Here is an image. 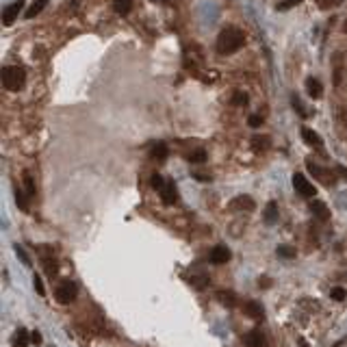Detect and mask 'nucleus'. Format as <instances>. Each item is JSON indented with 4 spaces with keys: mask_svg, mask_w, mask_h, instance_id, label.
Segmentation results:
<instances>
[{
    "mask_svg": "<svg viewBox=\"0 0 347 347\" xmlns=\"http://www.w3.org/2000/svg\"><path fill=\"white\" fill-rule=\"evenodd\" d=\"M243 44H245L243 31H239L235 26H228V28H224L217 37V52L219 55H232V52H237Z\"/></svg>",
    "mask_w": 347,
    "mask_h": 347,
    "instance_id": "nucleus-1",
    "label": "nucleus"
},
{
    "mask_svg": "<svg viewBox=\"0 0 347 347\" xmlns=\"http://www.w3.org/2000/svg\"><path fill=\"white\" fill-rule=\"evenodd\" d=\"M26 83V72L20 65H7L2 70V85L7 91H20Z\"/></svg>",
    "mask_w": 347,
    "mask_h": 347,
    "instance_id": "nucleus-2",
    "label": "nucleus"
},
{
    "mask_svg": "<svg viewBox=\"0 0 347 347\" xmlns=\"http://www.w3.org/2000/svg\"><path fill=\"white\" fill-rule=\"evenodd\" d=\"M76 295H79V284L72 282V280H63V282L57 286V291H55V297H57L59 304H70V302H74Z\"/></svg>",
    "mask_w": 347,
    "mask_h": 347,
    "instance_id": "nucleus-3",
    "label": "nucleus"
},
{
    "mask_svg": "<svg viewBox=\"0 0 347 347\" xmlns=\"http://www.w3.org/2000/svg\"><path fill=\"white\" fill-rule=\"evenodd\" d=\"M293 187H295L297 193L304 195V197H313L317 193L315 187H313V182H310L304 174H293Z\"/></svg>",
    "mask_w": 347,
    "mask_h": 347,
    "instance_id": "nucleus-4",
    "label": "nucleus"
},
{
    "mask_svg": "<svg viewBox=\"0 0 347 347\" xmlns=\"http://www.w3.org/2000/svg\"><path fill=\"white\" fill-rule=\"evenodd\" d=\"M22 9H24V0H15V2H11L9 7H4V11H2V22H4V26H11V24L15 22V17L20 15Z\"/></svg>",
    "mask_w": 347,
    "mask_h": 347,
    "instance_id": "nucleus-5",
    "label": "nucleus"
},
{
    "mask_svg": "<svg viewBox=\"0 0 347 347\" xmlns=\"http://www.w3.org/2000/svg\"><path fill=\"white\" fill-rule=\"evenodd\" d=\"M230 208L232 211H245V213H252L256 204H254V200L250 195H237L235 200L230 202Z\"/></svg>",
    "mask_w": 347,
    "mask_h": 347,
    "instance_id": "nucleus-6",
    "label": "nucleus"
},
{
    "mask_svg": "<svg viewBox=\"0 0 347 347\" xmlns=\"http://www.w3.org/2000/svg\"><path fill=\"white\" fill-rule=\"evenodd\" d=\"M230 256L232 254H230V250L226 248V245H215L208 259H211V262H215V265H226V262L230 260Z\"/></svg>",
    "mask_w": 347,
    "mask_h": 347,
    "instance_id": "nucleus-7",
    "label": "nucleus"
},
{
    "mask_svg": "<svg viewBox=\"0 0 347 347\" xmlns=\"http://www.w3.org/2000/svg\"><path fill=\"white\" fill-rule=\"evenodd\" d=\"M161 200H163L165 204H176V202H178V189H176V184H174L172 180H167L165 187L161 189Z\"/></svg>",
    "mask_w": 347,
    "mask_h": 347,
    "instance_id": "nucleus-8",
    "label": "nucleus"
},
{
    "mask_svg": "<svg viewBox=\"0 0 347 347\" xmlns=\"http://www.w3.org/2000/svg\"><path fill=\"white\" fill-rule=\"evenodd\" d=\"M306 167H308V172L313 174L315 178H319V180L324 182V184H334V176H332V174H330V176H328V172H326V170H321V167L317 165V163H313V161H308Z\"/></svg>",
    "mask_w": 347,
    "mask_h": 347,
    "instance_id": "nucleus-9",
    "label": "nucleus"
},
{
    "mask_svg": "<svg viewBox=\"0 0 347 347\" xmlns=\"http://www.w3.org/2000/svg\"><path fill=\"white\" fill-rule=\"evenodd\" d=\"M310 213H313L319 221H328V219H330V208H328L324 202H319V200L310 202Z\"/></svg>",
    "mask_w": 347,
    "mask_h": 347,
    "instance_id": "nucleus-10",
    "label": "nucleus"
},
{
    "mask_svg": "<svg viewBox=\"0 0 347 347\" xmlns=\"http://www.w3.org/2000/svg\"><path fill=\"white\" fill-rule=\"evenodd\" d=\"M302 137H304V141H306L310 148H315V150H321V148H324V141H321V137L317 135L315 130L302 128Z\"/></svg>",
    "mask_w": 347,
    "mask_h": 347,
    "instance_id": "nucleus-11",
    "label": "nucleus"
},
{
    "mask_svg": "<svg viewBox=\"0 0 347 347\" xmlns=\"http://www.w3.org/2000/svg\"><path fill=\"white\" fill-rule=\"evenodd\" d=\"M243 313L248 317H252V319H262V306L254 300H248L243 304Z\"/></svg>",
    "mask_w": 347,
    "mask_h": 347,
    "instance_id": "nucleus-12",
    "label": "nucleus"
},
{
    "mask_svg": "<svg viewBox=\"0 0 347 347\" xmlns=\"http://www.w3.org/2000/svg\"><path fill=\"white\" fill-rule=\"evenodd\" d=\"M245 345L248 347H265V334L260 330H252L245 337Z\"/></svg>",
    "mask_w": 347,
    "mask_h": 347,
    "instance_id": "nucleus-13",
    "label": "nucleus"
},
{
    "mask_svg": "<svg viewBox=\"0 0 347 347\" xmlns=\"http://www.w3.org/2000/svg\"><path fill=\"white\" fill-rule=\"evenodd\" d=\"M306 91H308L310 98L319 100L321 95H324V87H321V83L317 81V79H308V81H306Z\"/></svg>",
    "mask_w": 347,
    "mask_h": 347,
    "instance_id": "nucleus-14",
    "label": "nucleus"
},
{
    "mask_svg": "<svg viewBox=\"0 0 347 347\" xmlns=\"http://www.w3.org/2000/svg\"><path fill=\"white\" fill-rule=\"evenodd\" d=\"M31 343V334H28L24 328H17L15 337H13V347H26Z\"/></svg>",
    "mask_w": 347,
    "mask_h": 347,
    "instance_id": "nucleus-15",
    "label": "nucleus"
},
{
    "mask_svg": "<svg viewBox=\"0 0 347 347\" xmlns=\"http://www.w3.org/2000/svg\"><path fill=\"white\" fill-rule=\"evenodd\" d=\"M217 300L224 306H237V295L232 291H217Z\"/></svg>",
    "mask_w": 347,
    "mask_h": 347,
    "instance_id": "nucleus-16",
    "label": "nucleus"
},
{
    "mask_svg": "<svg viewBox=\"0 0 347 347\" xmlns=\"http://www.w3.org/2000/svg\"><path fill=\"white\" fill-rule=\"evenodd\" d=\"M46 4H48V0H35L31 7H28V11H26V17H28V20H33L35 15H39L41 11L46 9Z\"/></svg>",
    "mask_w": 347,
    "mask_h": 347,
    "instance_id": "nucleus-17",
    "label": "nucleus"
},
{
    "mask_svg": "<svg viewBox=\"0 0 347 347\" xmlns=\"http://www.w3.org/2000/svg\"><path fill=\"white\" fill-rule=\"evenodd\" d=\"M24 189H26L28 197H35V193H37V187H35V180H33L31 172H24Z\"/></svg>",
    "mask_w": 347,
    "mask_h": 347,
    "instance_id": "nucleus-18",
    "label": "nucleus"
},
{
    "mask_svg": "<svg viewBox=\"0 0 347 347\" xmlns=\"http://www.w3.org/2000/svg\"><path fill=\"white\" fill-rule=\"evenodd\" d=\"M276 219H278V204L276 202H269L265 206V221L267 224H273Z\"/></svg>",
    "mask_w": 347,
    "mask_h": 347,
    "instance_id": "nucleus-19",
    "label": "nucleus"
},
{
    "mask_svg": "<svg viewBox=\"0 0 347 347\" xmlns=\"http://www.w3.org/2000/svg\"><path fill=\"white\" fill-rule=\"evenodd\" d=\"M113 9L117 11V13H130V9H133V0H113Z\"/></svg>",
    "mask_w": 347,
    "mask_h": 347,
    "instance_id": "nucleus-20",
    "label": "nucleus"
},
{
    "mask_svg": "<svg viewBox=\"0 0 347 347\" xmlns=\"http://www.w3.org/2000/svg\"><path fill=\"white\" fill-rule=\"evenodd\" d=\"M150 154H152V159L163 161V159H167V146H165V143H157V146H152Z\"/></svg>",
    "mask_w": 347,
    "mask_h": 347,
    "instance_id": "nucleus-21",
    "label": "nucleus"
},
{
    "mask_svg": "<svg viewBox=\"0 0 347 347\" xmlns=\"http://www.w3.org/2000/svg\"><path fill=\"white\" fill-rule=\"evenodd\" d=\"M26 197H28V195L24 193L22 189H17V187H15V204L20 206L22 211H28V200H26Z\"/></svg>",
    "mask_w": 347,
    "mask_h": 347,
    "instance_id": "nucleus-22",
    "label": "nucleus"
},
{
    "mask_svg": "<svg viewBox=\"0 0 347 347\" xmlns=\"http://www.w3.org/2000/svg\"><path fill=\"white\" fill-rule=\"evenodd\" d=\"M252 146H254V150H267V148H269V137H254Z\"/></svg>",
    "mask_w": 347,
    "mask_h": 347,
    "instance_id": "nucleus-23",
    "label": "nucleus"
},
{
    "mask_svg": "<svg viewBox=\"0 0 347 347\" xmlns=\"http://www.w3.org/2000/svg\"><path fill=\"white\" fill-rule=\"evenodd\" d=\"M187 159H189V163H204V161H206V152L204 150H193Z\"/></svg>",
    "mask_w": 347,
    "mask_h": 347,
    "instance_id": "nucleus-24",
    "label": "nucleus"
},
{
    "mask_svg": "<svg viewBox=\"0 0 347 347\" xmlns=\"http://www.w3.org/2000/svg\"><path fill=\"white\" fill-rule=\"evenodd\" d=\"M278 256H282V259H295V248H291V245H280Z\"/></svg>",
    "mask_w": 347,
    "mask_h": 347,
    "instance_id": "nucleus-25",
    "label": "nucleus"
},
{
    "mask_svg": "<svg viewBox=\"0 0 347 347\" xmlns=\"http://www.w3.org/2000/svg\"><path fill=\"white\" fill-rule=\"evenodd\" d=\"M232 104H237V106H245V104H248V93H243V91H235V93H232Z\"/></svg>",
    "mask_w": 347,
    "mask_h": 347,
    "instance_id": "nucleus-26",
    "label": "nucleus"
},
{
    "mask_svg": "<svg viewBox=\"0 0 347 347\" xmlns=\"http://www.w3.org/2000/svg\"><path fill=\"white\" fill-rule=\"evenodd\" d=\"M330 297H332V300H337V302H343L347 297V291L343 289V286H334V289L330 291Z\"/></svg>",
    "mask_w": 347,
    "mask_h": 347,
    "instance_id": "nucleus-27",
    "label": "nucleus"
},
{
    "mask_svg": "<svg viewBox=\"0 0 347 347\" xmlns=\"http://www.w3.org/2000/svg\"><path fill=\"white\" fill-rule=\"evenodd\" d=\"M15 256L22 260V265H31V259H28V254L24 252L22 245H15Z\"/></svg>",
    "mask_w": 347,
    "mask_h": 347,
    "instance_id": "nucleus-28",
    "label": "nucleus"
},
{
    "mask_svg": "<svg viewBox=\"0 0 347 347\" xmlns=\"http://www.w3.org/2000/svg\"><path fill=\"white\" fill-rule=\"evenodd\" d=\"M317 4H319V9H332V7H337V4H341V0H317Z\"/></svg>",
    "mask_w": 347,
    "mask_h": 347,
    "instance_id": "nucleus-29",
    "label": "nucleus"
},
{
    "mask_svg": "<svg viewBox=\"0 0 347 347\" xmlns=\"http://www.w3.org/2000/svg\"><path fill=\"white\" fill-rule=\"evenodd\" d=\"M150 182H152V187H154V189H159V191H161V189H163V187H165V182H167V180H165V178H163V176H161V174H154V176H152V180H150Z\"/></svg>",
    "mask_w": 347,
    "mask_h": 347,
    "instance_id": "nucleus-30",
    "label": "nucleus"
},
{
    "mask_svg": "<svg viewBox=\"0 0 347 347\" xmlns=\"http://www.w3.org/2000/svg\"><path fill=\"white\" fill-rule=\"evenodd\" d=\"M33 284H35V291H37V295H46V289H44V282H41V278L35 273L33 276Z\"/></svg>",
    "mask_w": 347,
    "mask_h": 347,
    "instance_id": "nucleus-31",
    "label": "nucleus"
},
{
    "mask_svg": "<svg viewBox=\"0 0 347 347\" xmlns=\"http://www.w3.org/2000/svg\"><path fill=\"white\" fill-rule=\"evenodd\" d=\"M248 124H250L252 128H259L260 124H262V117H260V115H250V117H248Z\"/></svg>",
    "mask_w": 347,
    "mask_h": 347,
    "instance_id": "nucleus-32",
    "label": "nucleus"
},
{
    "mask_svg": "<svg viewBox=\"0 0 347 347\" xmlns=\"http://www.w3.org/2000/svg\"><path fill=\"white\" fill-rule=\"evenodd\" d=\"M341 59H337V68H334V85H341Z\"/></svg>",
    "mask_w": 347,
    "mask_h": 347,
    "instance_id": "nucleus-33",
    "label": "nucleus"
},
{
    "mask_svg": "<svg viewBox=\"0 0 347 347\" xmlns=\"http://www.w3.org/2000/svg\"><path fill=\"white\" fill-rule=\"evenodd\" d=\"M293 106H295V109H297V113H300L302 117H308V113L304 111V106H302V102H300V100H297V98H293Z\"/></svg>",
    "mask_w": 347,
    "mask_h": 347,
    "instance_id": "nucleus-34",
    "label": "nucleus"
},
{
    "mask_svg": "<svg viewBox=\"0 0 347 347\" xmlns=\"http://www.w3.org/2000/svg\"><path fill=\"white\" fill-rule=\"evenodd\" d=\"M31 343L33 345H41V334L39 332H31Z\"/></svg>",
    "mask_w": 347,
    "mask_h": 347,
    "instance_id": "nucleus-35",
    "label": "nucleus"
},
{
    "mask_svg": "<svg viewBox=\"0 0 347 347\" xmlns=\"http://www.w3.org/2000/svg\"><path fill=\"white\" fill-rule=\"evenodd\" d=\"M300 2L302 0H286V2H282L278 9H289V7H293V4H300Z\"/></svg>",
    "mask_w": 347,
    "mask_h": 347,
    "instance_id": "nucleus-36",
    "label": "nucleus"
},
{
    "mask_svg": "<svg viewBox=\"0 0 347 347\" xmlns=\"http://www.w3.org/2000/svg\"><path fill=\"white\" fill-rule=\"evenodd\" d=\"M46 271L52 276V273L57 271V265H55V262H52V260H46Z\"/></svg>",
    "mask_w": 347,
    "mask_h": 347,
    "instance_id": "nucleus-37",
    "label": "nucleus"
},
{
    "mask_svg": "<svg viewBox=\"0 0 347 347\" xmlns=\"http://www.w3.org/2000/svg\"><path fill=\"white\" fill-rule=\"evenodd\" d=\"M337 172H339L343 178H347V170H345V167H337Z\"/></svg>",
    "mask_w": 347,
    "mask_h": 347,
    "instance_id": "nucleus-38",
    "label": "nucleus"
},
{
    "mask_svg": "<svg viewBox=\"0 0 347 347\" xmlns=\"http://www.w3.org/2000/svg\"><path fill=\"white\" fill-rule=\"evenodd\" d=\"M152 2H165V0H152Z\"/></svg>",
    "mask_w": 347,
    "mask_h": 347,
    "instance_id": "nucleus-39",
    "label": "nucleus"
}]
</instances>
